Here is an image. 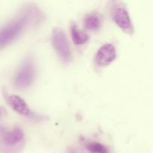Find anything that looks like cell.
Returning a JSON list of instances; mask_svg holds the SVG:
<instances>
[{
	"label": "cell",
	"instance_id": "3957f363",
	"mask_svg": "<svg viewBox=\"0 0 153 153\" xmlns=\"http://www.w3.org/2000/svg\"><path fill=\"white\" fill-rule=\"evenodd\" d=\"M111 16L113 20L120 28L128 34H132L134 28L128 10L125 6L120 4L114 6L112 8Z\"/></svg>",
	"mask_w": 153,
	"mask_h": 153
},
{
	"label": "cell",
	"instance_id": "6da1fadb",
	"mask_svg": "<svg viewBox=\"0 0 153 153\" xmlns=\"http://www.w3.org/2000/svg\"><path fill=\"white\" fill-rule=\"evenodd\" d=\"M35 73V65L33 60L31 58L24 60L15 78L16 86L19 89L29 87L34 82Z\"/></svg>",
	"mask_w": 153,
	"mask_h": 153
},
{
	"label": "cell",
	"instance_id": "52a82bcc",
	"mask_svg": "<svg viewBox=\"0 0 153 153\" xmlns=\"http://www.w3.org/2000/svg\"><path fill=\"white\" fill-rule=\"evenodd\" d=\"M71 37L73 43L76 45H82L88 40V35L85 31H82L76 23H73L70 27Z\"/></svg>",
	"mask_w": 153,
	"mask_h": 153
},
{
	"label": "cell",
	"instance_id": "277c9868",
	"mask_svg": "<svg viewBox=\"0 0 153 153\" xmlns=\"http://www.w3.org/2000/svg\"><path fill=\"white\" fill-rule=\"evenodd\" d=\"M116 58V49L111 43L103 45L97 52L95 62L100 67H106L113 62Z\"/></svg>",
	"mask_w": 153,
	"mask_h": 153
},
{
	"label": "cell",
	"instance_id": "8fae6325",
	"mask_svg": "<svg viewBox=\"0 0 153 153\" xmlns=\"http://www.w3.org/2000/svg\"><path fill=\"white\" fill-rule=\"evenodd\" d=\"M66 153H79V152L76 151V149H73V148H69L67 150V152H66Z\"/></svg>",
	"mask_w": 153,
	"mask_h": 153
},
{
	"label": "cell",
	"instance_id": "30bf717a",
	"mask_svg": "<svg viewBox=\"0 0 153 153\" xmlns=\"http://www.w3.org/2000/svg\"><path fill=\"white\" fill-rule=\"evenodd\" d=\"M7 114V111L4 108H3L2 107H0V117H2L4 115H6Z\"/></svg>",
	"mask_w": 153,
	"mask_h": 153
},
{
	"label": "cell",
	"instance_id": "ba28073f",
	"mask_svg": "<svg viewBox=\"0 0 153 153\" xmlns=\"http://www.w3.org/2000/svg\"><path fill=\"white\" fill-rule=\"evenodd\" d=\"M101 18L97 13H88L85 17L84 24L87 29L89 30H97L101 25Z\"/></svg>",
	"mask_w": 153,
	"mask_h": 153
},
{
	"label": "cell",
	"instance_id": "8992f818",
	"mask_svg": "<svg viewBox=\"0 0 153 153\" xmlns=\"http://www.w3.org/2000/svg\"><path fill=\"white\" fill-rule=\"evenodd\" d=\"M24 139V133L19 127H15L11 131L4 132L3 140L8 146H15Z\"/></svg>",
	"mask_w": 153,
	"mask_h": 153
},
{
	"label": "cell",
	"instance_id": "7a4b0ae2",
	"mask_svg": "<svg viewBox=\"0 0 153 153\" xmlns=\"http://www.w3.org/2000/svg\"><path fill=\"white\" fill-rule=\"evenodd\" d=\"M52 45L59 58L64 62L71 61L72 55L68 40L65 33L61 28H55L52 35Z\"/></svg>",
	"mask_w": 153,
	"mask_h": 153
},
{
	"label": "cell",
	"instance_id": "5b68a950",
	"mask_svg": "<svg viewBox=\"0 0 153 153\" xmlns=\"http://www.w3.org/2000/svg\"><path fill=\"white\" fill-rule=\"evenodd\" d=\"M9 105L16 112L25 116H30L31 114V111L25 102L21 97L17 95H10L7 99Z\"/></svg>",
	"mask_w": 153,
	"mask_h": 153
},
{
	"label": "cell",
	"instance_id": "9c48e42d",
	"mask_svg": "<svg viewBox=\"0 0 153 153\" xmlns=\"http://www.w3.org/2000/svg\"><path fill=\"white\" fill-rule=\"evenodd\" d=\"M88 150L92 153H108V148L105 146L97 142H92L87 146Z\"/></svg>",
	"mask_w": 153,
	"mask_h": 153
}]
</instances>
